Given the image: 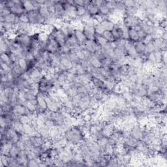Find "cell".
<instances>
[{
	"instance_id": "681fc988",
	"label": "cell",
	"mask_w": 167,
	"mask_h": 167,
	"mask_svg": "<svg viewBox=\"0 0 167 167\" xmlns=\"http://www.w3.org/2000/svg\"><path fill=\"white\" fill-rule=\"evenodd\" d=\"M87 13V9L86 7H80L78 6L76 7V13H77V17L79 18L82 16H83Z\"/></svg>"
},
{
	"instance_id": "7bdbcfd3",
	"label": "cell",
	"mask_w": 167,
	"mask_h": 167,
	"mask_svg": "<svg viewBox=\"0 0 167 167\" xmlns=\"http://www.w3.org/2000/svg\"><path fill=\"white\" fill-rule=\"evenodd\" d=\"M102 35L107 40V41L109 43H114L116 40L111 31H105Z\"/></svg>"
},
{
	"instance_id": "94428289",
	"label": "cell",
	"mask_w": 167,
	"mask_h": 167,
	"mask_svg": "<svg viewBox=\"0 0 167 167\" xmlns=\"http://www.w3.org/2000/svg\"><path fill=\"white\" fill-rule=\"evenodd\" d=\"M15 144L20 150H25V143L23 141L19 140Z\"/></svg>"
},
{
	"instance_id": "f546056e",
	"label": "cell",
	"mask_w": 167,
	"mask_h": 167,
	"mask_svg": "<svg viewBox=\"0 0 167 167\" xmlns=\"http://www.w3.org/2000/svg\"><path fill=\"white\" fill-rule=\"evenodd\" d=\"M134 46L136 52L139 55L143 54L146 49V45L142 41H140V40L134 43Z\"/></svg>"
},
{
	"instance_id": "b9f144b4",
	"label": "cell",
	"mask_w": 167,
	"mask_h": 167,
	"mask_svg": "<svg viewBox=\"0 0 167 167\" xmlns=\"http://www.w3.org/2000/svg\"><path fill=\"white\" fill-rule=\"evenodd\" d=\"M95 40L101 47L105 46L109 43L103 35H95Z\"/></svg>"
},
{
	"instance_id": "7dc6e473",
	"label": "cell",
	"mask_w": 167,
	"mask_h": 167,
	"mask_svg": "<svg viewBox=\"0 0 167 167\" xmlns=\"http://www.w3.org/2000/svg\"><path fill=\"white\" fill-rule=\"evenodd\" d=\"M104 3L112 11V13L117 8V1H106V0H105Z\"/></svg>"
},
{
	"instance_id": "8992f818",
	"label": "cell",
	"mask_w": 167,
	"mask_h": 167,
	"mask_svg": "<svg viewBox=\"0 0 167 167\" xmlns=\"http://www.w3.org/2000/svg\"><path fill=\"white\" fill-rule=\"evenodd\" d=\"M44 98H45L46 102L47 104V109L48 110L51 111V112H59L62 106L61 105V103L54 101V100L52 99L48 95H46L45 96H44Z\"/></svg>"
},
{
	"instance_id": "7c38bea8",
	"label": "cell",
	"mask_w": 167,
	"mask_h": 167,
	"mask_svg": "<svg viewBox=\"0 0 167 167\" xmlns=\"http://www.w3.org/2000/svg\"><path fill=\"white\" fill-rule=\"evenodd\" d=\"M75 36L76 40L79 42V44L80 46H84L85 43L88 40L86 37L85 36L84 33L82 31V29H75Z\"/></svg>"
},
{
	"instance_id": "6f0895ef",
	"label": "cell",
	"mask_w": 167,
	"mask_h": 167,
	"mask_svg": "<svg viewBox=\"0 0 167 167\" xmlns=\"http://www.w3.org/2000/svg\"><path fill=\"white\" fill-rule=\"evenodd\" d=\"M10 13V9L7 8V7H5L3 8L0 9V16H3V17H5L6 16L8 15Z\"/></svg>"
},
{
	"instance_id": "52a82bcc",
	"label": "cell",
	"mask_w": 167,
	"mask_h": 167,
	"mask_svg": "<svg viewBox=\"0 0 167 167\" xmlns=\"http://www.w3.org/2000/svg\"><path fill=\"white\" fill-rule=\"evenodd\" d=\"M30 75L31 80L33 83H39L40 79L44 76V74L41 70L37 67H33L31 69L27 70Z\"/></svg>"
},
{
	"instance_id": "f5cc1de1",
	"label": "cell",
	"mask_w": 167,
	"mask_h": 167,
	"mask_svg": "<svg viewBox=\"0 0 167 167\" xmlns=\"http://www.w3.org/2000/svg\"><path fill=\"white\" fill-rule=\"evenodd\" d=\"M154 55L155 59H156L157 64L159 65L163 64L162 63V51L161 50H156L154 52Z\"/></svg>"
},
{
	"instance_id": "d6986e66",
	"label": "cell",
	"mask_w": 167,
	"mask_h": 167,
	"mask_svg": "<svg viewBox=\"0 0 167 167\" xmlns=\"http://www.w3.org/2000/svg\"><path fill=\"white\" fill-rule=\"evenodd\" d=\"M55 16L58 18H61L63 14L65 13L64 7L63 6L61 1H55Z\"/></svg>"
},
{
	"instance_id": "836d02e7",
	"label": "cell",
	"mask_w": 167,
	"mask_h": 167,
	"mask_svg": "<svg viewBox=\"0 0 167 167\" xmlns=\"http://www.w3.org/2000/svg\"><path fill=\"white\" fill-rule=\"evenodd\" d=\"M89 62H90V64H91V65L93 67L97 68V69L102 67L101 61L97 58H95L94 55H93L92 58L89 60Z\"/></svg>"
},
{
	"instance_id": "e7e4bbea",
	"label": "cell",
	"mask_w": 167,
	"mask_h": 167,
	"mask_svg": "<svg viewBox=\"0 0 167 167\" xmlns=\"http://www.w3.org/2000/svg\"><path fill=\"white\" fill-rule=\"evenodd\" d=\"M92 3L99 8L100 6H101L103 4L104 1H102V0H94V1H92Z\"/></svg>"
},
{
	"instance_id": "03108f58",
	"label": "cell",
	"mask_w": 167,
	"mask_h": 167,
	"mask_svg": "<svg viewBox=\"0 0 167 167\" xmlns=\"http://www.w3.org/2000/svg\"><path fill=\"white\" fill-rule=\"evenodd\" d=\"M160 37L161 39H163V40H166V39H167V31H166V29H164V30H163L161 32V35H160Z\"/></svg>"
},
{
	"instance_id": "f35d334b",
	"label": "cell",
	"mask_w": 167,
	"mask_h": 167,
	"mask_svg": "<svg viewBox=\"0 0 167 167\" xmlns=\"http://www.w3.org/2000/svg\"><path fill=\"white\" fill-rule=\"evenodd\" d=\"M114 147L115 146L111 145V144H107L105 148V149H104V151H103L104 154H105L106 155H107V156H109V157L112 156L114 153Z\"/></svg>"
},
{
	"instance_id": "680465c9",
	"label": "cell",
	"mask_w": 167,
	"mask_h": 167,
	"mask_svg": "<svg viewBox=\"0 0 167 167\" xmlns=\"http://www.w3.org/2000/svg\"><path fill=\"white\" fill-rule=\"evenodd\" d=\"M1 69L3 70L5 73H8L11 70V67L8 64L1 61Z\"/></svg>"
},
{
	"instance_id": "ab89813d",
	"label": "cell",
	"mask_w": 167,
	"mask_h": 167,
	"mask_svg": "<svg viewBox=\"0 0 167 167\" xmlns=\"http://www.w3.org/2000/svg\"><path fill=\"white\" fill-rule=\"evenodd\" d=\"M73 69L75 70L76 75H82L86 73V70L84 69V68L80 65V63L78 64H74Z\"/></svg>"
},
{
	"instance_id": "c3c4849f",
	"label": "cell",
	"mask_w": 167,
	"mask_h": 167,
	"mask_svg": "<svg viewBox=\"0 0 167 167\" xmlns=\"http://www.w3.org/2000/svg\"><path fill=\"white\" fill-rule=\"evenodd\" d=\"M95 31L96 35H102L105 31L99 22H96L95 25Z\"/></svg>"
},
{
	"instance_id": "8d00e7d4",
	"label": "cell",
	"mask_w": 167,
	"mask_h": 167,
	"mask_svg": "<svg viewBox=\"0 0 167 167\" xmlns=\"http://www.w3.org/2000/svg\"><path fill=\"white\" fill-rule=\"evenodd\" d=\"M20 151H21V150L16 146V144H14L13 147L11 148V149L9 151V156L10 157L16 158L18 157V155H19Z\"/></svg>"
},
{
	"instance_id": "4fadbf2b",
	"label": "cell",
	"mask_w": 167,
	"mask_h": 167,
	"mask_svg": "<svg viewBox=\"0 0 167 167\" xmlns=\"http://www.w3.org/2000/svg\"><path fill=\"white\" fill-rule=\"evenodd\" d=\"M27 13L29 19V24L32 25H37L38 20L40 16L39 9H34Z\"/></svg>"
},
{
	"instance_id": "ffe728a7",
	"label": "cell",
	"mask_w": 167,
	"mask_h": 167,
	"mask_svg": "<svg viewBox=\"0 0 167 167\" xmlns=\"http://www.w3.org/2000/svg\"><path fill=\"white\" fill-rule=\"evenodd\" d=\"M86 7L87 11L91 14L92 17L99 14V8L92 3V1H88Z\"/></svg>"
},
{
	"instance_id": "4dcf8cb0",
	"label": "cell",
	"mask_w": 167,
	"mask_h": 167,
	"mask_svg": "<svg viewBox=\"0 0 167 167\" xmlns=\"http://www.w3.org/2000/svg\"><path fill=\"white\" fill-rule=\"evenodd\" d=\"M97 143L99 144V146H100V148H101L102 152L103 153V151H104V149H105V148L107 144H109V136H102L101 138L98 139Z\"/></svg>"
},
{
	"instance_id": "cb8c5ba5",
	"label": "cell",
	"mask_w": 167,
	"mask_h": 167,
	"mask_svg": "<svg viewBox=\"0 0 167 167\" xmlns=\"http://www.w3.org/2000/svg\"><path fill=\"white\" fill-rule=\"evenodd\" d=\"M157 8L167 14V0H154Z\"/></svg>"
},
{
	"instance_id": "e575fe53",
	"label": "cell",
	"mask_w": 167,
	"mask_h": 167,
	"mask_svg": "<svg viewBox=\"0 0 167 167\" xmlns=\"http://www.w3.org/2000/svg\"><path fill=\"white\" fill-rule=\"evenodd\" d=\"M18 63L19 64L21 69L22 70V71H27L28 69V61L26 59L24 58H19L18 60Z\"/></svg>"
},
{
	"instance_id": "d6a6232c",
	"label": "cell",
	"mask_w": 167,
	"mask_h": 167,
	"mask_svg": "<svg viewBox=\"0 0 167 167\" xmlns=\"http://www.w3.org/2000/svg\"><path fill=\"white\" fill-rule=\"evenodd\" d=\"M22 5L26 13H29L30 11L35 9L34 5H33L32 1H22Z\"/></svg>"
},
{
	"instance_id": "ac0fdd59",
	"label": "cell",
	"mask_w": 167,
	"mask_h": 167,
	"mask_svg": "<svg viewBox=\"0 0 167 167\" xmlns=\"http://www.w3.org/2000/svg\"><path fill=\"white\" fill-rule=\"evenodd\" d=\"M154 42L155 46L157 48V50H166V46L167 42L166 40H163L160 37L155 39L154 40Z\"/></svg>"
},
{
	"instance_id": "91938a15",
	"label": "cell",
	"mask_w": 167,
	"mask_h": 167,
	"mask_svg": "<svg viewBox=\"0 0 167 167\" xmlns=\"http://www.w3.org/2000/svg\"><path fill=\"white\" fill-rule=\"evenodd\" d=\"M75 1V4L76 7H86L88 3V1H85V0H76V1Z\"/></svg>"
},
{
	"instance_id": "277c9868",
	"label": "cell",
	"mask_w": 167,
	"mask_h": 167,
	"mask_svg": "<svg viewBox=\"0 0 167 167\" xmlns=\"http://www.w3.org/2000/svg\"><path fill=\"white\" fill-rule=\"evenodd\" d=\"M144 129H145V127H142L137 123L130 130L129 135L135 139L142 142Z\"/></svg>"
},
{
	"instance_id": "4316f807",
	"label": "cell",
	"mask_w": 167,
	"mask_h": 167,
	"mask_svg": "<svg viewBox=\"0 0 167 167\" xmlns=\"http://www.w3.org/2000/svg\"><path fill=\"white\" fill-rule=\"evenodd\" d=\"M128 37L129 39L131 40L133 42H136L139 40V37L138 34V31H136L133 28H129L128 32Z\"/></svg>"
},
{
	"instance_id": "f907efd6",
	"label": "cell",
	"mask_w": 167,
	"mask_h": 167,
	"mask_svg": "<svg viewBox=\"0 0 167 167\" xmlns=\"http://www.w3.org/2000/svg\"><path fill=\"white\" fill-rule=\"evenodd\" d=\"M71 51L70 48L66 44H65L64 45H62L59 48V54H69L70 53V52Z\"/></svg>"
},
{
	"instance_id": "30bf717a",
	"label": "cell",
	"mask_w": 167,
	"mask_h": 167,
	"mask_svg": "<svg viewBox=\"0 0 167 167\" xmlns=\"http://www.w3.org/2000/svg\"><path fill=\"white\" fill-rule=\"evenodd\" d=\"M84 49H86L88 51H90V52H91L94 54L95 52H97L99 49H101V46H100L99 44L96 43L95 40H88L85 43L84 46Z\"/></svg>"
},
{
	"instance_id": "ee69618b",
	"label": "cell",
	"mask_w": 167,
	"mask_h": 167,
	"mask_svg": "<svg viewBox=\"0 0 167 167\" xmlns=\"http://www.w3.org/2000/svg\"><path fill=\"white\" fill-rule=\"evenodd\" d=\"M123 2L125 7H139V1H135V0H126V1H123Z\"/></svg>"
},
{
	"instance_id": "74e56055",
	"label": "cell",
	"mask_w": 167,
	"mask_h": 167,
	"mask_svg": "<svg viewBox=\"0 0 167 167\" xmlns=\"http://www.w3.org/2000/svg\"><path fill=\"white\" fill-rule=\"evenodd\" d=\"M68 57L70 60L73 63V64H78L81 62L77 56L76 52L74 50H71L70 52V53L68 55Z\"/></svg>"
},
{
	"instance_id": "9f6ffc18",
	"label": "cell",
	"mask_w": 167,
	"mask_h": 167,
	"mask_svg": "<svg viewBox=\"0 0 167 167\" xmlns=\"http://www.w3.org/2000/svg\"><path fill=\"white\" fill-rule=\"evenodd\" d=\"M154 40V38L153 37V36L150 34H147L145 37H144L142 40H140V41H142L144 44H145V45H146V44H148V43L153 41Z\"/></svg>"
},
{
	"instance_id": "5b68a950",
	"label": "cell",
	"mask_w": 167,
	"mask_h": 167,
	"mask_svg": "<svg viewBox=\"0 0 167 167\" xmlns=\"http://www.w3.org/2000/svg\"><path fill=\"white\" fill-rule=\"evenodd\" d=\"M91 100V96H90V95H84L81 97L80 102L79 103V106H78V108L80 109L82 113L86 112V111L91 109L90 107Z\"/></svg>"
},
{
	"instance_id": "7a4b0ae2",
	"label": "cell",
	"mask_w": 167,
	"mask_h": 167,
	"mask_svg": "<svg viewBox=\"0 0 167 167\" xmlns=\"http://www.w3.org/2000/svg\"><path fill=\"white\" fill-rule=\"evenodd\" d=\"M96 22H97L94 18H92L90 22L83 25L82 31L88 40H94L95 39L96 34L95 31V25Z\"/></svg>"
},
{
	"instance_id": "6da1fadb",
	"label": "cell",
	"mask_w": 167,
	"mask_h": 167,
	"mask_svg": "<svg viewBox=\"0 0 167 167\" xmlns=\"http://www.w3.org/2000/svg\"><path fill=\"white\" fill-rule=\"evenodd\" d=\"M64 136L68 142L74 144H79L85 140V135L82 132L80 128L76 125H73L69 128L64 133Z\"/></svg>"
},
{
	"instance_id": "2e32d148",
	"label": "cell",
	"mask_w": 167,
	"mask_h": 167,
	"mask_svg": "<svg viewBox=\"0 0 167 167\" xmlns=\"http://www.w3.org/2000/svg\"><path fill=\"white\" fill-rule=\"evenodd\" d=\"M16 159L19 162L21 166H28L29 159L27 156V154L25 153V150H21Z\"/></svg>"
},
{
	"instance_id": "d590c367",
	"label": "cell",
	"mask_w": 167,
	"mask_h": 167,
	"mask_svg": "<svg viewBox=\"0 0 167 167\" xmlns=\"http://www.w3.org/2000/svg\"><path fill=\"white\" fill-rule=\"evenodd\" d=\"M9 159V155L1 154V156H0V167H8Z\"/></svg>"
},
{
	"instance_id": "8fae6325",
	"label": "cell",
	"mask_w": 167,
	"mask_h": 167,
	"mask_svg": "<svg viewBox=\"0 0 167 167\" xmlns=\"http://www.w3.org/2000/svg\"><path fill=\"white\" fill-rule=\"evenodd\" d=\"M37 99V114L44 112V110H47V104L44 98V95L38 94Z\"/></svg>"
},
{
	"instance_id": "ba28073f",
	"label": "cell",
	"mask_w": 167,
	"mask_h": 167,
	"mask_svg": "<svg viewBox=\"0 0 167 167\" xmlns=\"http://www.w3.org/2000/svg\"><path fill=\"white\" fill-rule=\"evenodd\" d=\"M3 135H5L7 138V140L10 141V142H13L14 144H15L18 141L20 140V135L18 134L15 130L11 127L7 128L5 133Z\"/></svg>"
},
{
	"instance_id": "484cf974",
	"label": "cell",
	"mask_w": 167,
	"mask_h": 167,
	"mask_svg": "<svg viewBox=\"0 0 167 167\" xmlns=\"http://www.w3.org/2000/svg\"><path fill=\"white\" fill-rule=\"evenodd\" d=\"M40 136H42L45 140H49L50 139V129L47 126L44 125L38 129Z\"/></svg>"
},
{
	"instance_id": "7402d4cb",
	"label": "cell",
	"mask_w": 167,
	"mask_h": 167,
	"mask_svg": "<svg viewBox=\"0 0 167 167\" xmlns=\"http://www.w3.org/2000/svg\"><path fill=\"white\" fill-rule=\"evenodd\" d=\"M13 110L18 114H20V116H22V115L30 114V113L29 112V111L26 109V107L25 106V105H20V104H18L15 106H14Z\"/></svg>"
},
{
	"instance_id": "e0dca14e",
	"label": "cell",
	"mask_w": 167,
	"mask_h": 167,
	"mask_svg": "<svg viewBox=\"0 0 167 167\" xmlns=\"http://www.w3.org/2000/svg\"><path fill=\"white\" fill-rule=\"evenodd\" d=\"M90 84L91 85V86L93 88H94L95 89H97L99 90H105V82H104V80L97 79V78L93 77V79L91 81Z\"/></svg>"
},
{
	"instance_id": "1f68e13d",
	"label": "cell",
	"mask_w": 167,
	"mask_h": 167,
	"mask_svg": "<svg viewBox=\"0 0 167 167\" xmlns=\"http://www.w3.org/2000/svg\"><path fill=\"white\" fill-rule=\"evenodd\" d=\"M67 71L60 72L59 73L58 75V81L61 86L65 83L68 82L67 76Z\"/></svg>"
},
{
	"instance_id": "6125c7cd",
	"label": "cell",
	"mask_w": 167,
	"mask_h": 167,
	"mask_svg": "<svg viewBox=\"0 0 167 167\" xmlns=\"http://www.w3.org/2000/svg\"><path fill=\"white\" fill-rule=\"evenodd\" d=\"M9 56H10V60H11V61H12L13 64L14 62L18 61L19 58H18L17 55H16L15 54H14V53H9Z\"/></svg>"
},
{
	"instance_id": "9a60e30c",
	"label": "cell",
	"mask_w": 167,
	"mask_h": 167,
	"mask_svg": "<svg viewBox=\"0 0 167 167\" xmlns=\"http://www.w3.org/2000/svg\"><path fill=\"white\" fill-rule=\"evenodd\" d=\"M99 23L101 24L105 31H112L115 26V24L109 18H105Z\"/></svg>"
},
{
	"instance_id": "603a6c76",
	"label": "cell",
	"mask_w": 167,
	"mask_h": 167,
	"mask_svg": "<svg viewBox=\"0 0 167 167\" xmlns=\"http://www.w3.org/2000/svg\"><path fill=\"white\" fill-rule=\"evenodd\" d=\"M104 2H105V1H104ZM99 13L101 14L104 17L108 18L111 15V14H112V11L110 10L109 7L105 4V3H104L101 6L99 7Z\"/></svg>"
},
{
	"instance_id": "5bb4252c",
	"label": "cell",
	"mask_w": 167,
	"mask_h": 167,
	"mask_svg": "<svg viewBox=\"0 0 167 167\" xmlns=\"http://www.w3.org/2000/svg\"><path fill=\"white\" fill-rule=\"evenodd\" d=\"M45 140L40 136H30L29 137V141L34 147H41Z\"/></svg>"
},
{
	"instance_id": "44dd1931",
	"label": "cell",
	"mask_w": 167,
	"mask_h": 167,
	"mask_svg": "<svg viewBox=\"0 0 167 167\" xmlns=\"http://www.w3.org/2000/svg\"><path fill=\"white\" fill-rule=\"evenodd\" d=\"M10 127L13 128L15 131L19 134L22 135L24 133V125L22 123H20V121H12L11 123Z\"/></svg>"
},
{
	"instance_id": "db71d44e",
	"label": "cell",
	"mask_w": 167,
	"mask_h": 167,
	"mask_svg": "<svg viewBox=\"0 0 167 167\" xmlns=\"http://www.w3.org/2000/svg\"><path fill=\"white\" fill-rule=\"evenodd\" d=\"M17 166H21L19 162L18 161L17 159L9 157L8 167H17Z\"/></svg>"
},
{
	"instance_id": "bcb514c9",
	"label": "cell",
	"mask_w": 167,
	"mask_h": 167,
	"mask_svg": "<svg viewBox=\"0 0 167 167\" xmlns=\"http://www.w3.org/2000/svg\"><path fill=\"white\" fill-rule=\"evenodd\" d=\"M93 18L92 16L91 15V14L89 13L88 11H87V13L84 14L83 16H82L81 17H80L79 19L80 20V21L82 23V24H86L88 23V22H90L91 19Z\"/></svg>"
},
{
	"instance_id": "3957f363",
	"label": "cell",
	"mask_w": 167,
	"mask_h": 167,
	"mask_svg": "<svg viewBox=\"0 0 167 167\" xmlns=\"http://www.w3.org/2000/svg\"><path fill=\"white\" fill-rule=\"evenodd\" d=\"M14 40L18 43H19L22 46L30 49L31 44V35L28 34H16Z\"/></svg>"
},
{
	"instance_id": "83f0119b",
	"label": "cell",
	"mask_w": 167,
	"mask_h": 167,
	"mask_svg": "<svg viewBox=\"0 0 167 167\" xmlns=\"http://www.w3.org/2000/svg\"><path fill=\"white\" fill-rule=\"evenodd\" d=\"M39 12L40 15L43 16L44 18H45L46 20H49L50 18L52 17L51 14L49 12V9H48L46 7L44 6V5L40 7V8L39 9Z\"/></svg>"
},
{
	"instance_id": "f6af8a7d",
	"label": "cell",
	"mask_w": 167,
	"mask_h": 167,
	"mask_svg": "<svg viewBox=\"0 0 167 167\" xmlns=\"http://www.w3.org/2000/svg\"><path fill=\"white\" fill-rule=\"evenodd\" d=\"M0 52L1 53H9V46L2 39H0Z\"/></svg>"
},
{
	"instance_id": "d4e9b609",
	"label": "cell",
	"mask_w": 167,
	"mask_h": 167,
	"mask_svg": "<svg viewBox=\"0 0 167 167\" xmlns=\"http://www.w3.org/2000/svg\"><path fill=\"white\" fill-rule=\"evenodd\" d=\"M13 145L14 144L10 142V141H8V142H7L4 144H1V154L9 155V151Z\"/></svg>"
},
{
	"instance_id": "be15d7a7",
	"label": "cell",
	"mask_w": 167,
	"mask_h": 167,
	"mask_svg": "<svg viewBox=\"0 0 167 167\" xmlns=\"http://www.w3.org/2000/svg\"><path fill=\"white\" fill-rule=\"evenodd\" d=\"M138 34H139V40H142L144 37H145L146 35H147V33L144 31L142 29H140L138 31Z\"/></svg>"
},
{
	"instance_id": "11a10c76",
	"label": "cell",
	"mask_w": 167,
	"mask_h": 167,
	"mask_svg": "<svg viewBox=\"0 0 167 167\" xmlns=\"http://www.w3.org/2000/svg\"><path fill=\"white\" fill-rule=\"evenodd\" d=\"M40 161V159L37 158V159H33L29 160L28 166L29 167H37L39 166V162Z\"/></svg>"
},
{
	"instance_id": "f1b7e54d",
	"label": "cell",
	"mask_w": 167,
	"mask_h": 167,
	"mask_svg": "<svg viewBox=\"0 0 167 167\" xmlns=\"http://www.w3.org/2000/svg\"><path fill=\"white\" fill-rule=\"evenodd\" d=\"M24 105L31 114H37V105H35V104H33L32 102L29 101H27L25 102Z\"/></svg>"
},
{
	"instance_id": "60d3db41",
	"label": "cell",
	"mask_w": 167,
	"mask_h": 167,
	"mask_svg": "<svg viewBox=\"0 0 167 167\" xmlns=\"http://www.w3.org/2000/svg\"><path fill=\"white\" fill-rule=\"evenodd\" d=\"M0 61H2L3 63L8 64L11 67L13 63L10 60V58L9 56V54L7 53H1L0 55Z\"/></svg>"
},
{
	"instance_id": "816d5d0a",
	"label": "cell",
	"mask_w": 167,
	"mask_h": 167,
	"mask_svg": "<svg viewBox=\"0 0 167 167\" xmlns=\"http://www.w3.org/2000/svg\"><path fill=\"white\" fill-rule=\"evenodd\" d=\"M18 19H19V22H21V23H24V24L29 23V19L27 13H24L23 14H20V16H18Z\"/></svg>"
},
{
	"instance_id": "9c48e42d",
	"label": "cell",
	"mask_w": 167,
	"mask_h": 167,
	"mask_svg": "<svg viewBox=\"0 0 167 167\" xmlns=\"http://www.w3.org/2000/svg\"><path fill=\"white\" fill-rule=\"evenodd\" d=\"M10 10L11 13L14 14L16 16H20V14L26 13L22 5V1L19 0H14V5L10 9Z\"/></svg>"
}]
</instances>
